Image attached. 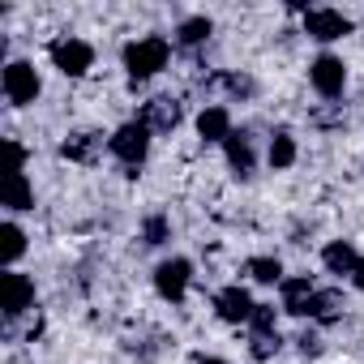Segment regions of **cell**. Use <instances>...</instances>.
<instances>
[{"label": "cell", "mask_w": 364, "mask_h": 364, "mask_svg": "<svg viewBox=\"0 0 364 364\" xmlns=\"http://www.w3.org/2000/svg\"><path fill=\"white\" fill-rule=\"evenodd\" d=\"M120 65L129 73V82H146V77H159L167 65H171V43L163 35H141V39H129L124 52H120Z\"/></svg>", "instance_id": "obj_1"}, {"label": "cell", "mask_w": 364, "mask_h": 364, "mask_svg": "<svg viewBox=\"0 0 364 364\" xmlns=\"http://www.w3.org/2000/svg\"><path fill=\"white\" fill-rule=\"evenodd\" d=\"M48 60H52V69L65 73V77H86V73L95 69V48H90L86 39H77V35H60V39H52Z\"/></svg>", "instance_id": "obj_2"}, {"label": "cell", "mask_w": 364, "mask_h": 364, "mask_svg": "<svg viewBox=\"0 0 364 364\" xmlns=\"http://www.w3.org/2000/svg\"><path fill=\"white\" fill-rule=\"evenodd\" d=\"M0 313L5 321H22L35 313V279L22 270H5L0 274Z\"/></svg>", "instance_id": "obj_3"}, {"label": "cell", "mask_w": 364, "mask_h": 364, "mask_svg": "<svg viewBox=\"0 0 364 364\" xmlns=\"http://www.w3.org/2000/svg\"><path fill=\"white\" fill-rule=\"evenodd\" d=\"M150 129L141 124V120H129V124H120L116 133H112V154L124 163V176H137V167L146 163V154H150Z\"/></svg>", "instance_id": "obj_4"}, {"label": "cell", "mask_w": 364, "mask_h": 364, "mask_svg": "<svg viewBox=\"0 0 364 364\" xmlns=\"http://www.w3.org/2000/svg\"><path fill=\"white\" fill-rule=\"evenodd\" d=\"M189 287H193V262L189 257H163L154 266V291L167 304H180L189 296Z\"/></svg>", "instance_id": "obj_5"}, {"label": "cell", "mask_w": 364, "mask_h": 364, "mask_svg": "<svg viewBox=\"0 0 364 364\" xmlns=\"http://www.w3.org/2000/svg\"><path fill=\"white\" fill-rule=\"evenodd\" d=\"M309 86H313L326 103L343 99V90H347V65H343V56H334V52L313 56V65H309Z\"/></svg>", "instance_id": "obj_6"}, {"label": "cell", "mask_w": 364, "mask_h": 364, "mask_svg": "<svg viewBox=\"0 0 364 364\" xmlns=\"http://www.w3.org/2000/svg\"><path fill=\"white\" fill-rule=\"evenodd\" d=\"M39 95H43L39 69L31 60H9L5 65V99H9V107H31Z\"/></svg>", "instance_id": "obj_7"}, {"label": "cell", "mask_w": 364, "mask_h": 364, "mask_svg": "<svg viewBox=\"0 0 364 364\" xmlns=\"http://www.w3.org/2000/svg\"><path fill=\"white\" fill-rule=\"evenodd\" d=\"M137 120H141L150 133H163V137H167V133L180 129V120H185V107H180V99H171V95H154V99L141 103Z\"/></svg>", "instance_id": "obj_8"}, {"label": "cell", "mask_w": 364, "mask_h": 364, "mask_svg": "<svg viewBox=\"0 0 364 364\" xmlns=\"http://www.w3.org/2000/svg\"><path fill=\"white\" fill-rule=\"evenodd\" d=\"M304 35L313 43H338L351 35V18L343 9H309L304 14Z\"/></svg>", "instance_id": "obj_9"}, {"label": "cell", "mask_w": 364, "mask_h": 364, "mask_svg": "<svg viewBox=\"0 0 364 364\" xmlns=\"http://www.w3.org/2000/svg\"><path fill=\"white\" fill-rule=\"evenodd\" d=\"M103 150H112V133H99V129L69 133V137L60 141V154H65L69 163H82V167L99 163V159H103Z\"/></svg>", "instance_id": "obj_10"}, {"label": "cell", "mask_w": 364, "mask_h": 364, "mask_svg": "<svg viewBox=\"0 0 364 364\" xmlns=\"http://www.w3.org/2000/svg\"><path fill=\"white\" fill-rule=\"evenodd\" d=\"M253 309H257V300H253V296H249V287H240V283H232V287H219V291H215V313H219L228 326H249Z\"/></svg>", "instance_id": "obj_11"}, {"label": "cell", "mask_w": 364, "mask_h": 364, "mask_svg": "<svg viewBox=\"0 0 364 364\" xmlns=\"http://www.w3.org/2000/svg\"><path fill=\"white\" fill-rule=\"evenodd\" d=\"M223 154H228L232 176L249 180V176L257 171V141H253V133H249V129H232V137L223 141Z\"/></svg>", "instance_id": "obj_12"}, {"label": "cell", "mask_w": 364, "mask_h": 364, "mask_svg": "<svg viewBox=\"0 0 364 364\" xmlns=\"http://www.w3.org/2000/svg\"><path fill=\"white\" fill-rule=\"evenodd\" d=\"M313 300H317V287L309 283V274H291L279 283V304L287 317H313Z\"/></svg>", "instance_id": "obj_13"}, {"label": "cell", "mask_w": 364, "mask_h": 364, "mask_svg": "<svg viewBox=\"0 0 364 364\" xmlns=\"http://www.w3.org/2000/svg\"><path fill=\"white\" fill-rule=\"evenodd\" d=\"M198 137H202L206 146H223V141L232 137V112H228L223 103H206V107L198 112Z\"/></svg>", "instance_id": "obj_14"}, {"label": "cell", "mask_w": 364, "mask_h": 364, "mask_svg": "<svg viewBox=\"0 0 364 364\" xmlns=\"http://www.w3.org/2000/svg\"><path fill=\"white\" fill-rule=\"evenodd\" d=\"M0 202H5L14 215L35 210V185L26 180V171H5V189H0Z\"/></svg>", "instance_id": "obj_15"}, {"label": "cell", "mask_w": 364, "mask_h": 364, "mask_svg": "<svg viewBox=\"0 0 364 364\" xmlns=\"http://www.w3.org/2000/svg\"><path fill=\"white\" fill-rule=\"evenodd\" d=\"M210 35H215V22H210L206 14H193V18H185V22L176 26V48L198 52V48H206V43H210Z\"/></svg>", "instance_id": "obj_16"}, {"label": "cell", "mask_w": 364, "mask_h": 364, "mask_svg": "<svg viewBox=\"0 0 364 364\" xmlns=\"http://www.w3.org/2000/svg\"><path fill=\"white\" fill-rule=\"evenodd\" d=\"M296 159H300V146H296L291 129H274L270 141H266V163L274 171H287V167H296Z\"/></svg>", "instance_id": "obj_17"}, {"label": "cell", "mask_w": 364, "mask_h": 364, "mask_svg": "<svg viewBox=\"0 0 364 364\" xmlns=\"http://www.w3.org/2000/svg\"><path fill=\"white\" fill-rule=\"evenodd\" d=\"M343 313H347V296H343L338 287H317V300H313V317H309V321H317V326H338Z\"/></svg>", "instance_id": "obj_18"}, {"label": "cell", "mask_w": 364, "mask_h": 364, "mask_svg": "<svg viewBox=\"0 0 364 364\" xmlns=\"http://www.w3.org/2000/svg\"><path fill=\"white\" fill-rule=\"evenodd\" d=\"M321 266H326L330 274H338V279H343V274L351 279V270L360 266V253H355L351 240H330V245L321 249Z\"/></svg>", "instance_id": "obj_19"}, {"label": "cell", "mask_w": 364, "mask_h": 364, "mask_svg": "<svg viewBox=\"0 0 364 364\" xmlns=\"http://www.w3.org/2000/svg\"><path fill=\"white\" fill-rule=\"evenodd\" d=\"M26 240H31V236H26L18 223H5V228H0V257H5V270H14V262H22Z\"/></svg>", "instance_id": "obj_20"}, {"label": "cell", "mask_w": 364, "mask_h": 364, "mask_svg": "<svg viewBox=\"0 0 364 364\" xmlns=\"http://www.w3.org/2000/svg\"><path fill=\"white\" fill-rule=\"evenodd\" d=\"M245 274L253 283H262V287H279L283 283V262L279 257H249L245 262Z\"/></svg>", "instance_id": "obj_21"}, {"label": "cell", "mask_w": 364, "mask_h": 364, "mask_svg": "<svg viewBox=\"0 0 364 364\" xmlns=\"http://www.w3.org/2000/svg\"><path fill=\"white\" fill-rule=\"evenodd\" d=\"M279 347H283V338H279V330H249V355L253 360H274L279 355Z\"/></svg>", "instance_id": "obj_22"}, {"label": "cell", "mask_w": 364, "mask_h": 364, "mask_svg": "<svg viewBox=\"0 0 364 364\" xmlns=\"http://www.w3.org/2000/svg\"><path fill=\"white\" fill-rule=\"evenodd\" d=\"M171 240V219L167 215H146L141 219V245L146 249H159V245H167Z\"/></svg>", "instance_id": "obj_23"}, {"label": "cell", "mask_w": 364, "mask_h": 364, "mask_svg": "<svg viewBox=\"0 0 364 364\" xmlns=\"http://www.w3.org/2000/svg\"><path fill=\"white\" fill-rule=\"evenodd\" d=\"M309 124H313V129H343V124H347V107H343V103L313 107V112H309Z\"/></svg>", "instance_id": "obj_24"}, {"label": "cell", "mask_w": 364, "mask_h": 364, "mask_svg": "<svg viewBox=\"0 0 364 364\" xmlns=\"http://www.w3.org/2000/svg\"><path fill=\"white\" fill-rule=\"evenodd\" d=\"M249 330H279V313H274V304H257L253 317H249Z\"/></svg>", "instance_id": "obj_25"}, {"label": "cell", "mask_w": 364, "mask_h": 364, "mask_svg": "<svg viewBox=\"0 0 364 364\" xmlns=\"http://www.w3.org/2000/svg\"><path fill=\"white\" fill-rule=\"evenodd\" d=\"M296 351H300L304 360H317V355H321V334H317V330H300V334H296Z\"/></svg>", "instance_id": "obj_26"}, {"label": "cell", "mask_w": 364, "mask_h": 364, "mask_svg": "<svg viewBox=\"0 0 364 364\" xmlns=\"http://www.w3.org/2000/svg\"><path fill=\"white\" fill-rule=\"evenodd\" d=\"M5 150H9V171H26V146L18 137H5Z\"/></svg>", "instance_id": "obj_27"}, {"label": "cell", "mask_w": 364, "mask_h": 364, "mask_svg": "<svg viewBox=\"0 0 364 364\" xmlns=\"http://www.w3.org/2000/svg\"><path fill=\"white\" fill-rule=\"evenodd\" d=\"M351 287H355V291H364V257H360V266L351 270Z\"/></svg>", "instance_id": "obj_28"}, {"label": "cell", "mask_w": 364, "mask_h": 364, "mask_svg": "<svg viewBox=\"0 0 364 364\" xmlns=\"http://www.w3.org/2000/svg\"><path fill=\"white\" fill-rule=\"evenodd\" d=\"M193 364H228V360H223V355H198Z\"/></svg>", "instance_id": "obj_29"}]
</instances>
